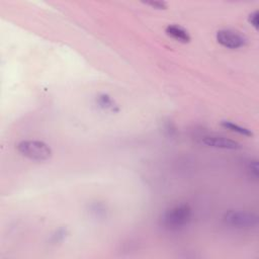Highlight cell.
I'll use <instances>...</instances> for the list:
<instances>
[{
    "instance_id": "1",
    "label": "cell",
    "mask_w": 259,
    "mask_h": 259,
    "mask_svg": "<svg viewBox=\"0 0 259 259\" xmlns=\"http://www.w3.org/2000/svg\"><path fill=\"white\" fill-rule=\"evenodd\" d=\"M192 209L187 203H177L166 208L161 217V226L171 232H176L184 229L191 221Z\"/></svg>"
},
{
    "instance_id": "2",
    "label": "cell",
    "mask_w": 259,
    "mask_h": 259,
    "mask_svg": "<svg viewBox=\"0 0 259 259\" xmlns=\"http://www.w3.org/2000/svg\"><path fill=\"white\" fill-rule=\"evenodd\" d=\"M16 149L23 157L36 162L47 161L53 154L51 147L47 143L38 140L20 141L16 145Z\"/></svg>"
},
{
    "instance_id": "3",
    "label": "cell",
    "mask_w": 259,
    "mask_h": 259,
    "mask_svg": "<svg viewBox=\"0 0 259 259\" xmlns=\"http://www.w3.org/2000/svg\"><path fill=\"white\" fill-rule=\"evenodd\" d=\"M224 222L235 229L250 230L258 225V215L248 210L231 209L224 214Z\"/></svg>"
},
{
    "instance_id": "4",
    "label": "cell",
    "mask_w": 259,
    "mask_h": 259,
    "mask_svg": "<svg viewBox=\"0 0 259 259\" xmlns=\"http://www.w3.org/2000/svg\"><path fill=\"white\" fill-rule=\"evenodd\" d=\"M215 38L221 46L231 50L243 48L248 42V38L245 34L231 28H223L218 30L215 33Z\"/></svg>"
},
{
    "instance_id": "5",
    "label": "cell",
    "mask_w": 259,
    "mask_h": 259,
    "mask_svg": "<svg viewBox=\"0 0 259 259\" xmlns=\"http://www.w3.org/2000/svg\"><path fill=\"white\" fill-rule=\"evenodd\" d=\"M201 142L210 148L215 149H224V150H237L241 148V145L232 139L226 138L224 136H217V135H210L205 136L202 138Z\"/></svg>"
},
{
    "instance_id": "6",
    "label": "cell",
    "mask_w": 259,
    "mask_h": 259,
    "mask_svg": "<svg viewBox=\"0 0 259 259\" xmlns=\"http://www.w3.org/2000/svg\"><path fill=\"white\" fill-rule=\"evenodd\" d=\"M165 31L170 37L174 38L177 41L183 42V44L189 42L190 39H191V36H190L189 32L184 27H182L178 24H169L166 27Z\"/></svg>"
},
{
    "instance_id": "7",
    "label": "cell",
    "mask_w": 259,
    "mask_h": 259,
    "mask_svg": "<svg viewBox=\"0 0 259 259\" xmlns=\"http://www.w3.org/2000/svg\"><path fill=\"white\" fill-rule=\"evenodd\" d=\"M95 104L98 108L106 111L117 112L119 110L115 100L106 93H100L95 97Z\"/></svg>"
},
{
    "instance_id": "8",
    "label": "cell",
    "mask_w": 259,
    "mask_h": 259,
    "mask_svg": "<svg viewBox=\"0 0 259 259\" xmlns=\"http://www.w3.org/2000/svg\"><path fill=\"white\" fill-rule=\"evenodd\" d=\"M221 125L224 126L225 128L233 132V133H236V134H239L241 136H244V137H252L253 136V133L250 128L248 127H245L243 125H240L232 120H222L221 121Z\"/></svg>"
},
{
    "instance_id": "9",
    "label": "cell",
    "mask_w": 259,
    "mask_h": 259,
    "mask_svg": "<svg viewBox=\"0 0 259 259\" xmlns=\"http://www.w3.org/2000/svg\"><path fill=\"white\" fill-rule=\"evenodd\" d=\"M88 211L94 219H104L106 218L107 207L104 203L95 201L93 203H90L88 207Z\"/></svg>"
},
{
    "instance_id": "10",
    "label": "cell",
    "mask_w": 259,
    "mask_h": 259,
    "mask_svg": "<svg viewBox=\"0 0 259 259\" xmlns=\"http://www.w3.org/2000/svg\"><path fill=\"white\" fill-rule=\"evenodd\" d=\"M68 235H69L68 229H67V228H64V227H61V228L55 230V231L50 235L49 243H50L51 245L60 244V243H62V242L67 238Z\"/></svg>"
},
{
    "instance_id": "11",
    "label": "cell",
    "mask_w": 259,
    "mask_h": 259,
    "mask_svg": "<svg viewBox=\"0 0 259 259\" xmlns=\"http://www.w3.org/2000/svg\"><path fill=\"white\" fill-rule=\"evenodd\" d=\"M247 170L250 174L251 177L257 179L258 178V174H259V171H258V162L257 160H251L247 166Z\"/></svg>"
},
{
    "instance_id": "12",
    "label": "cell",
    "mask_w": 259,
    "mask_h": 259,
    "mask_svg": "<svg viewBox=\"0 0 259 259\" xmlns=\"http://www.w3.org/2000/svg\"><path fill=\"white\" fill-rule=\"evenodd\" d=\"M248 21L256 30H258V28H259V12H258V10H254L253 12H251L249 14Z\"/></svg>"
},
{
    "instance_id": "13",
    "label": "cell",
    "mask_w": 259,
    "mask_h": 259,
    "mask_svg": "<svg viewBox=\"0 0 259 259\" xmlns=\"http://www.w3.org/2000/svg\"><path fill=\"white\" fill-rule=\"evenodd\" d=\"M147 5H150L151 7L155 9H166L167 8V3L165 1H151L147 2Z\"/></svg>"
}]
</instances>
